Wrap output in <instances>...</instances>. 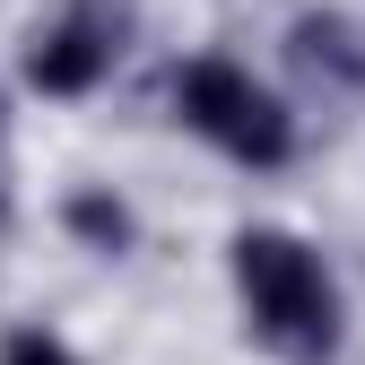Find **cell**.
<instances>
[{"mask_svg":"<svg viewBox=\"0 0 365 365\" xmlns=\"http://www.w3.org/2000/svg\"><path fill=\"white\" fill-rule=\"evenodd\" d=\"M0 235H9V113H0Z\"/></svg>","mask_w":365,"mask_h":365,"instance_id":"52a82bcc","label":"cell"},{"mask_svg":"<svg viewBox=\"0 0 365 365\" xmlns=\"http://www.w3.org/2000/svg\"><path fill=\"white\" fill-rule=\"evenodd\" d=\"M0 365H78L53 331H9V339H0Z\"/></svg>","mask_w":365,"mask_h":365,"instance_id":"8992f818","label":"cell"},{"mask_svg":"<svg viewBox=\"0 0 365 365\" xmlns=\"http://www.w3.org/2000/svg\"><path fill=\"white\" fill-rule=\"evenodd\" d=\"M113 53H122V26H105V18H70V26H53L26 53V78L43 87V96H87L105 70H113Z\"/></svg>","mask_w":365,"mask_h":365,"instance_id":"3957f363","label":"cell"},{"mask_svg":"<svg viewBox=\"0 0 365 365\" xmlns=\"http://www.w3.org/2000/svg\"><path fill=\"white\" fill-rule=\"evenodd\" d=\"M70 235L87 244V252H130V209L113 200V192H70Z\"/></svg>","mask_w":365,"mask_h":365,"instance_id":"5b68a950","label":"cell"},{"mask_svg":"<svg viewBox=\"0 0 365 365\" xmlns=\"http://www.w3.org/2000/svg\"><path fill=\"white\" fill-rule=\"evenodd\" d=\"M235 287L252 304V331L296 356V365H322L339 348V287L331 269L313 261L296 235H279V226H244L235 235Z\"/></svg>","mask_w":365,"mask_h":365,"instance_id":"6da1fadb","label":"cell"},{"mask_svg":"<svg viewBox=\"0 0 365 365\" xmlns=\"http://www.w3.org/2000/svg\"><path fill=\"white\" fill-rule=\"evenodd\" d=\"M287 61H296L313 87H331V96H356V87H365V43H356V26H348V18H331V9L296 18Z\"/></svg>","mask_w":365,"mask_h":365,"instance_id":"277c9868","label":"cell"},{"mask_svg":"<svg viewBox=\"0 0 365 365\" xmlns=\"http://www.w3.org/2000/svg\"><path fill=\"white\" fill-rule=\"evenodd\" d=\"M174 105H182V122H192L200 140H217L226 157H244V165H261V174L296 157V122L279 113V96H261L252 70L217 61V53L174 78Z\"/></svg>","mask_w":365,"mask_h":365,"instance_id":"7a4b0ae2","label":"cell"}]
</instances>
